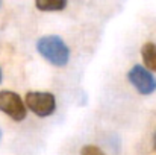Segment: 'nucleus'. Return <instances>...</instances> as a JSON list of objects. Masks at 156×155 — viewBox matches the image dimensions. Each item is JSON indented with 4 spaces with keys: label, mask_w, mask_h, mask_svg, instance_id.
I'll list each match as a JSON object with an SVG mask.
<instances>
[{
    "label": "nucleus",
    "mask_w": 156,
    "mask_h": 155,
    "mask_svg": "<svg viewBox=\"0 0 156 155\" xmlns=\"http://www.w3.org/2000/svg\"><path fill=\"white\" fill-rule=\"evenodd\" d=\"M37 50L46 61H49L56 67L67 65L70 59L68 46L64 43V40H61L56 35H46L40 38L37 43Z\"/></svg>",
    "instance_id": "f257e3e1"
},
{
    "label": "nucleus",
    "mask_w": 156,
    "mask_h": 155,
    "mask_svg": "<svg viewBox=\"0 0 156 155\" xmlns=\"http://www.w3.org/2000/svg\"><path fill=\"white\" fill-rule=\"evenodd\" d=\"M26 106L40 117L52 116L56 109V101L52 93L46 91H29L26 94Z\"/></svg>",
    "instance_id": "f03ea898"
},
{
    "label": "nucleus",
    "mask_w": 156,
    "mask_h": 155,
    "mask_svg": "<svg viewBox=\"0 0 156 155\" xmlns=\"http://www.w3.org/2000/svg\"><path fill=\"white\" fill-rule=\"evenodd\" d=\"M127 79L140 94L149 96L156 91V78L143 65H133L127 73Z\"/></svg>",
    "instance_id": "7ed1b4c3"
},
{
    "label": "nucleus",
    "mask_w": 156,
    "mask_h": 155,
    "mask_svg": "<svg viewBox=\"0 0 156 155\" xmlns=\"http://www.w3.org/2000/svg\"><path fill=\"white\" fill-rule=\"evenodd\" d=\"M0 111L12 120L21 122L26 117V102H23V99L14 91H0Z\"/></svg>",
    "instance_id": "20e7f679"
},
{
    "label": "nucleus",
    "mask_w": 156,
    "mask_h": 155,
    "mask_svg": "<svg viewBox=\"0 0 156 155\" xmlns=\"http://www.w3.org/2000/svg\"><path fill=\"white\" fill-rule=\"evenodd\" d=\"M141 56L146 64V67L150 72H156V44L155 43H146L141 49Z\"/></svg>",
    "instance_id": "39448f33"
},
{
    "label": "nucleus",
    "mask_w": 156,
    "mask_h": 155,
    "mask_svg": "<svg viewBox=\"0 0 156 155\" xmlns=\"http://www.w3.org/2000/svg\"><path fill=\"white\" fill-rule=\"evenodd\" d=\"M35 6L40 11H62L67 6V0H35Z\"/></svg>",
    "instance_id": "423d86ee"
},
{
    "label": "nucleus",
    "mask_w": 156,
    "mask_h": 155,
    "mask_svg": "<svg viewBox=\"0 0 156 155\" xmlns=\"http://www.w3.org/2000/svg\"><path fill=\"white\" fill-rule=\"evenodd\" d=\"M80 155H106V154L100 148H97L96 145H85L80 149Z\"/></svg>",
    "instance_id": "0eeeda50"
},
{
    "label": "nucleus",
    "mask_w": 156,
    "mask_h": 155,
    "mask_svg": "<svg viewBox=\"0 0 156 155\" xmlns=\"http://www.w3.org/2000/svg\"><path fill=\"white\" fill-rule=\"evenodd\" d=\"M2 79H3V75H2V70H0V82H2Z\"/></svg>",
    "instance_id": "6e6552de"
},
{
    "label": "nucleus",
    "mask_w": 156,
    "mask_h": 155,
    "mask_svg": "<svg viewBox=\"0 0 156 155\" xmlns=\"http://www.w3.org/2000/svg\"><path fill=\"white\" fill-rule=\"evenodd\" d=\"M155 149H156V135H155Z\"/></svg>",
    "instance_id": "1a4fd4ad"
},
{
    "label": "nucleus",
    "mask_w": 156,
    "mask_h": 155,
    "mask_svg": "<svg viewBox=\"0 0 156 155\" xmlns=\"http://www.w3.org/2000/svg\"><path fill=\"white\" fill-rule=\"evenodd\" d=\"M0 140H2V131H0Z\"/></svg>",
    "instance_id": "9d476101"
},
{
    "label": "nucleus",
    "mask_w": 156,
    "mask_h": 155,
    "mask_svg": "<svg viewBox=\"0 0 156 155\" xmlns=\"http://www.w3.org/2000/svg\"><path fill=\"white\" fill-rule=\"evenodd\" d=\"M0 6H2V3H0Z\"/></svg>",
    "instance_id": "9b49d317"
}]
</instances>
